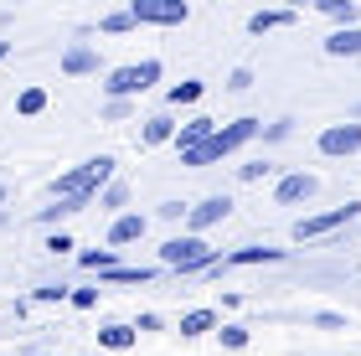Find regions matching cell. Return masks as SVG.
Listing matches in <instances>:
<instances>
[{
    "mask_svg": "<svg viewBox=\"0 0 361 356\" xmlns=\"http://www.w3.org/2000/svg\"><path fill=\"white\" fill-rule=\"evenodd\" d=\"M109 176H114V155H93V160H83L78 171L57 176L52 197H57V202H78V207H88V202L98 197V191L109 186Z\"/></svg>",
    "mask_w": 361,
    "mask_h": 356,
    "instance_id": "cell-1",
    "label": "cell"
},
{
    "mask_svg": "<svg viewBox=\"0 0 361 356\" xmlns=\"http://www.w3.org/2000/svg\"><path fill=\"white\" fill-rule=\"evenodd\" d=\"M258 135V119H233V124H217V135L202 140V145H191V150H180V166H212V160H222V155H233L243 150Z\"/></svg>",
    "mask_w": 361,
    "mask_h": 356,
    "instance_id": "cell-2",
    "label": "cell"
},
{
    "mask_svg": "<svg viewBox=\"0 0 361 356\" xmlns=\"http://www.w3.org/2000/svg\"><path fill=\"white\" fill-rule=\"evenodd\" d=\"M160 264H166V269H180V274H196V269L217 264V253H212L207 238L186 233V238H166V243H160Z\"/></svg>",
    "mask_w": 361,
    "mask_h": 356,
    "instance_id": "cell-3",
    "label": "cell"
},
{
    "mask_svg": "<svg viewBox=\"0 0 361 356\" xmlns=\"http://www.w3.org/2000/svg\"><path fill=\"white\" fill-rule=\"evenodd\" d=\"M155 83H160V62L145 57V62H129V68H114L104 78V93H109V99H135V93L155 88Z\"/></svg>",
    "mask_w": 361,
    "mask_h": 356,
    "instance_id": "cell-4",
    "label": "cell"
},
{
    "mask_svg": "<svg viewBox=\"0 0 361 356\" xmlns=\"http://www.w3.org/2000/svg\"><path fill=\"white\" fill-rule=\"evenodd\" d=\"M361 217V202H346V207H336V212H320V217H300L289 228V238L294 243H315V238H325V233H336V228H346V222H356Z\"/></svg>",
    "mask_w": 361,
    "mask_h": 356,
    "instance_id": "cell-5",
    "label": "cell"
},
{
    "mask_svg": "<svg viewBox=\"0 0 361 356\" xmlns=\"http://www.w3.org/2000/svg\"><path fill=\"white\" fill-rule=\"evenodd\" d=\"M129 11H135V21H150V26H180L191 16L186 0H129Z\"/></svg>",
    "mask_w": 361,
    "mask_h": 356,
    "instance_id": "cell-6",
    "label": "cell"
},
{
    "mask_svg": "<svg viewBox=\"0 0 361 356\" xmlns=\"http://www.w3.org/2000/svg\"><path fill=\"white\" fill-rule=\"evenodd\" d=\"M320 155H356L361 150V124H331V129H320Z\"/></svg>",
    "mask_w": 361,
    "mask_h": 356,
    "instance_id": "cell-7",
    "label": "cell"
},
{
    "mask_svg": "<svg viewBox=\"0 0 361 356\" xmlns=\"http://www.w3.org/2000/svg\"><path fill=\"white\" fill-rule=\"evenodd\" d=\"M320 191V181L315 176H305V171H294V176H279V186H274V202L279 207H300V202H310Z\"/></svg>",
    "mask_w": 361,
    "mask_h": 356,
    "instance_id": "cell-8",
    "label": "cell"
},
{
    "mask_svg": "<svg viewBox=\"0 0 361 356\" xmlns=\"http://www.w3.org/2000/svg\"><path fill=\"white\" fill-rule=\"evenodd\" d=\"M279 258H284V248H238L222 264H207V269H253V264H279Z\"/></svg>",
    "mask_w": 361,
    "mask_h": 356,
    "instance_id": "cell-9",
    "label": "cell"
},
{
    "mask_svg": "<svg viewBox=\"0 0 361 356\" xmlns=\"http://www.w3.org/2000/svg\"><path fill=\"white\" fill-rule=\"evenodd\" d=\"M227 212H233V202H227V197H207V202L191 207V228H196V233H202V228H217V222H227Z\"/></svg>",
    "mask_w": 361,
    "mask_h": 356,
    "instance_id": "cell-10",
    "label": "cell"
},
{
    "mask_svg": "<svg viewBox=\"0 0 361 356\" xmlns=\"http://www.w3.org/2000/svg\"><path fill=\"white\" fill-rule=\"evenodd\" d=\"M325 57H361V26H341L325 37Z\"/></svg>",
    "mask_w": 361,
    "mask_h": 356,
    "instance_id": "cell-11",
    "label": "cell"
},
{
    "mask_svg": "<svg viewBox=\"0 0 361 356\" xmlns=\"http://www.w3.org/2000/svg\"><path fill=\"white\" fill-rule=\"evenodd\" d=\"M140 238H145V217H140V212L114 217V228H109V248H124V243H140Z\"/></svg>",
    "mask_w": 361,
    "mask_h": 356,
    "instance_id": "cell-12",
    "label": "cell"
},
{
    "mask_svg": "<svg viewBox=\"0 0 361 356\" xmlns=\"http://www.w3.org/2000/svg\"><path fill=\"white\" fill-rule=\"evenodd\" d=\"M62 73H68V78L98 73V52H93V47H68V52H62Z\"/></svg>",
    "mask_w": 361,
    "mask_h": 356,
    "instance_id": "cell-13",
    "label": "cell"
},
{
    "mask_svg": "<svg viewBox=\"0 0 361 356\" xmlns=\"http://www.w3.org/2000/svg\"><path fill=\"white\" fill-rule=\"evenodd\" d=\"M166 140H176V119L171 114H150L145 129H140V145H166Z\"/></svg>",
    "mask_w": 361,
    "mask_h": 356,
    "instance_id": "cell-14",
    "label": "cell"
},
{
    "mask_svg": "<svg viewBox=\"0 0 361 356\" xmlns=\"http://www.w3.org/2000/svg\"><path fill=\"white\" fill-rule=\"evenodd\" d=\"M212 135H217V119H191V124L176 129V145H180V150H191V145H202Z\"/></svg>",
    "mask_w": 361,
    "mask_h": 356,
    "instance_id": "cell-15",
    "label": "cell"
},
{
    "mask_svg": "<svg viewBox=\"0 0 361 356\" xmlns=\"http://www.w3.org/2000/svg\"><path fill=\"white\" fill-rule=\"evenodd\" d=\"M279 26H294V11H258V16H248V31H253V37L279 31Z\"/></svg>",
    "mask_w": 361,
    "mask_h": 356,
    "instance_id": "cell-16",
    "label": "cell"
},
{
    "mask_svg": "<svg viewBox=\"0 0 361 356\" xmlns=\"http://www.w3.org/2000/svg\"><path fill=\"white\" fill-rule=\"evenodd\" d=\"M98 346L104 351H129L135 346V326H104L98 331Z\"/></svg>",
    "mask_w": 361,
    "mask_h": 356,
    "instance_id": "cell-17",
    "label": "cell"
},
{
    "mask_svg": "<svg viewBox=\"0 0 361 356\" xmlns=\"http://www.w3.org/2000/svg\"><path fill=\"white\" fill-rule=\"evenodd\" d=\"M212 326H217V315H212V310H191V315H180V336H207Z\"/></svg>",
    "mask_w": 361,
    "mask_h": 356,
    "instance_id": "cell-18",
    "label": "cell"
},
{
    "mask_svg": "<svg viewBox=\"0 0 361 356\" xmlns=\"http://www.w3.org/2000/svg\"><path fill=\"white\" fill-rule=\"evenodd\" d=\"M310 6H315L320 16H336V21H351V16H356V6H361V0H310Z\"/></svg>",
    "mask_w": 361,
    "mask_h": 356,
    "instance_id": "cell-19",
    "label": "cell"
},
{
    "mask_svg": "<svg viewBox=\"0 0 361 356\" xmlns=\"http://www.w3.org/2000/svg\"><path fill=\"white\" fill-rule=\"evenodd\" d=\"M202 93H207V88L196 83V78H186V83H176V88H171V109H180V104H196Z\"/></svg>",
    "mask_w": 361,
    "mask_h": 356,
    "instance_id": "cell-20",
    "label": "cell"
},
{
    "mask_svg": "<svg viewBox=\"0 0 361 356\" xmlns=\"http://www.w3.org/2000/svg\"><path fill=\"white\" fill-rule=\"evenodd\" d=\"M109 279H114V284H150L155 269H109Z\"/></svg>",
    "mask_w": 361,
    "mask_h": 356,
    "instance_id": "cell-21",
    "label": "cell"
},
{
    "mask_svg": "<svg viewBox=\"0 0 361 356\" xmlns=\"http://www.w3.org/2000/svg\"><path fill=\"white\" fill-rule=\"evenodd\" d=\"M16 109H21L26 119H31V114H42V109H47V93H42V88H26L21 99H16Z\"/></svg>",
    "mask_w": 361,
    "mask_h": 356,
    "instance_id": "cell-22",
    "label": "cell"
},
{
    "mask_svg": "<svg viewBox=\"0 0 361 356\" xmlns=\"http://www.w3.org/2000/svg\"><path fill=\"white\" fill-rule=\"evenodd\" d=\"M124 202H129V186H119V181L104 186V197H98V207H104V212H119Z\"/></svg>",
    "mask_w": 361,
    "mask_h": 356,
    "instance_id": "cell-23",
    "label": "cell"
},
{
    "mask_svg": "<svg viewBox=\"0 0 361 356\" xmlns=\"http://www.w3.org/2000/svg\"><path fill=\"white\" fill-rule=\"evenodd\" d=\"M83 269H119V264H114V248H93V253H83Z\"/></svg>",
    "mask_w": 361,
    "mask_h": 356,
    "instance_id": "cell-24",
    "label": "cell"
},
{
    "mask_svg": "<svg viewBox=\"0 0 361 356\" xmlns=\"http://www.w3.org/2000/svg\"><path fill=\"white\" fill-rule=\"evenodd\" d=\"M135 26V11H114V16H104V31L109 37H119V31H129Z\"/></svg>",
    "mask_w": 361,
    "mask_h": 356,
    "instance_id": "cell-25",
    "label": "cell"
},
{
    "mask_svg": "<svg viewBox=\"0 0 361 356\" xmlns=\"http://www.w3.org/2000/svg\"><path fill=\"white\" fill-rule=\"evenodd\" d=\"M222 346L227 351H243V346H248V331H243V326H222Z\"/></svg>",
    "mask_w": 361,
    "mask_h": 356,
    "instance_id": "cell-26",
    "label": "cell"
},
{
    "mask_svg": "<svg viewBox=\"0 0 361 356\" xmlns=\"http://www.w3.org/2000/svg\"><path fill=\"white\" fill-rule=\"evenodd\" d=\"M73 212H83V207H78V202H57V207H47V212H42V222H62Z\"/></svg>",
    "mask_w": 361,
    "mask_h": 356,
    "instance_id": "cell-27",
    "label": "cell"
},
{
    "mask_svg": "<svg viewBox=\"0 0 361 356\" xmlns=\"http://www.w3.org/2000/svg\"><path fill=\"white\" fill-rule=\"evenodd\" d=\"M227 88H233V93H248V88H253V73H248V68H233V78H227Z\"/></svg>",
    "mask_w": 361,
    "mask_h": 356,
    "instance_id": "cell-28",
    "label": "cell"
},
{
    "mask_svg": "<svg viewBox=\"0 0 361 356\" xmlns=\"http://www.w3.org/2000/svg\"><path fill=\"white\" fill-rule=\"evenodd\" d=\"M104 119H129V99H109V109H104Z\"/></svg>",
    "mask_w": 361,
    "mask_h": 356,
    "instance_id": "cell-29",
    "label": "cell"
},
{
    "mask_svg": "<svg viewBox=\"0 0 361 356\" xmlns=\"http://www.w3.org/2000/svg\"><path fill=\"white\" fill-rule=\"evenodd\" d=\"M269 171H274V166H264V160H253V166H243L238 176H243V181H258V176H269Z\"/></svg>",
    "mask_w": 361,
    "mask_h": 356,
    "instance_id": "cell-30",
    "label": "cell"
},
{
    "mask_svg": "<svg viewBox=\"0 0 361 356\" xmlns=\"http://www.w3.org/2000/svg\"><path fill=\"white\" fill-rule=\"evenodd\" d=\"M180 212H191V207H180V202H160V217H171V222H176Z\"/></svg>",
    "mask_w": 361,
    "mask_h": 356,
    "instance_id": "cell-31",
    "label": "cell"
},
{
    "mask_svg": "<svg viewBox=\"0 0 361 356\" xmlns=\"http://www.w3.org/2000/svg\"><path fill=\"white\" fill-rule=\"evenodd\" d=\"M93 300H98L93 289H78V295H73V305H78V310H93Z\"/></svg>",
    "mask_w": 361,
    "mask_h": 356,
    "instance_id": "cell-32",
    "label": "cell"
},
{
    "mask_svg": "<svg viewBox=\"0 0 361 356\" xmlns=\"http://www.w3.org/2000/svg\"><path fill=\"white\" fill-rule=\"evenodd\" d=\"M315 326H320V331H341L346 320H341V315H315Z\"/></svg>",
    "mask_w": 361,
    "mask_h": 356,
    "instance_id": "cell-33",
    "label": "cell"
},
{
    "mask_svg": "<svg viewBox=\"0 0 361 356\" xmlns=\"http://www.w3.org/2000/svg\"><path fill=\"white\" fill-rule=\"evenodd\" d=\"M6 52H11V47H6V42H0V62H6Z\"/></svg>",
    "mask_w": 361,
    "mask_h": 356,
    "instance_id": "cell-34",
    "label": "cell"
},
{
    "mask_svg": "<svg viewBox=\"0 0 361 356\" xmlns=\"http://www.w3.org/2000/svg\"><path fill=\"white\" fill-rule=\"evenodd\" d=\"M0 202H6V186H0Z\"/></svg>",
    "mask_w": 361,
    "mask_h": 356,
    "instance_id": "cell-35",
    "label": "cell"
},
{
    "mask_svg": "<svg viewBox=\"0 0 361 356\" xmlns=\"http://www.w3.org/2000/svg\"><path fill=\"white\" fill-rule=\"evenodd\" d=\"M0 228H6V212H0Z\"/></svg>",
    "mask_w": 361,
    "mask_h": 356,
    "instance_id": "cell-36",
    "label": "cell"
}]
</instances>
